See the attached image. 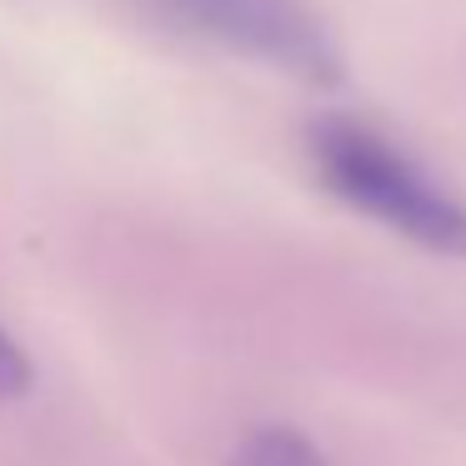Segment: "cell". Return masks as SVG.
Here are the masks:
<instances>
[{"label": "cell", "mask_w": 466, "mask_h": 466, "mask_svg": "<svg viewBox=\"0 0 466 466\" xmlns=\"http://www.w3.org/2000/svg\"><path fill=\"white\" fill-rule=\"evenodd\" d=\"M311 176L381 231L431 256L466 261V201L411 151L356 116H316L301 141Z\"/></svg>", "instance_id": "1"}, {"label": "cell", "mask_w": 466, "mask_h": 466, "mask_svg": "<svg viewBox=\"0 0 466 466\" xmlns=\"http://www.w3.org/2000/svg\"><path fill=\"white\" fill-rule=\"evenodd\" d=\"M131 5L186 41L216 46L291 81L336 86L346 76V56L331 25L306 0H131Z\"/></svg>", "instance_id": "2"}, {"label": "cell", "mask_w": 466, "mask_h": 466, "mask_svg": "<svg viewBox=\"0 0 466 466\" xmlns=\"http://www.w3.org/2000/svg\"><path fill=\"white\" fill-rule=\"evenodd\" d=\"M226 466H331V461L306 431L281 421H261L236 436V446L226 451Z\"/></svg>", "instance_id": "3"}, {"label": "cell", "mask_w": 466, "mask_h": 466, "mask_svg": "<svg viewBox=\"0 0 466 466\" xmlns=\"http://www.w3.org/2000/svg\"><path fill=\"white\" fill-rule=\"evenodd\" d=\"M31 386H35L31 356H25V346L0 326V401H15V396H25Z\"/></svg>", "instance_id": "4"}]
</instances>
